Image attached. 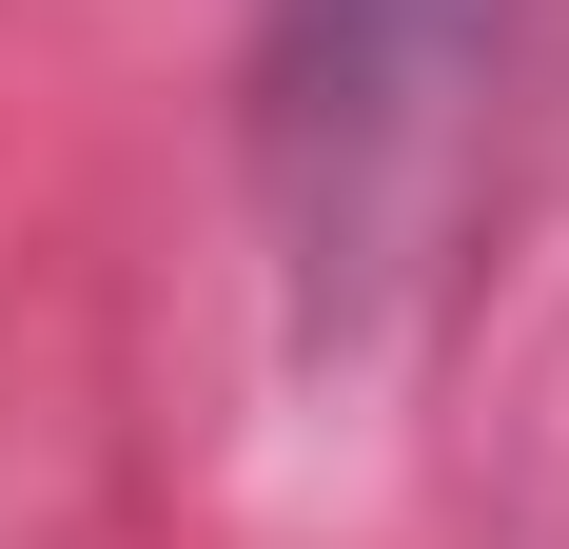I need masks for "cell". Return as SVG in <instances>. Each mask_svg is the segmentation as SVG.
Returning a JSON list of instances; mask_svg holds the SVG:
<instances>
[{"mask_svg": "<svg viewBox=\"0 0 569 549\" xmlns=\"http://www.w3.org/2000/svg\"><path fill=\"white\" fill-rule=\"evenodd\" d=\"M511 0H256V177H276V256L315 295V333L373 315V274L412 256L452 118L491 79Z\"/></svg>", "mask_w": 569, "mask_h": 549, "instance_id": "1", "label": "cell"}]
</instances>
